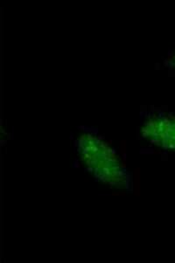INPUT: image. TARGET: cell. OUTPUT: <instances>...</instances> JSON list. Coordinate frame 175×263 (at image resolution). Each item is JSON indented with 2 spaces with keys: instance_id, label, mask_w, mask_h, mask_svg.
<instances>
[{
  "instance_id": "cell-3",
  "label": "cell",
  "mask_w": 175,
  "mask_h": 263,
  "mask_svg": "<svg viewBox=\"0 0 175 263\" xmlns=\"http://www.w3.org/2000/svg\"><path fill=\"white\" fill-rule=\"evenodd\" d=\"M171 64H172V67H174L175 68V54L172 56V60H171Z\"/></svg>"
},
{
  "instance_id": "cell-2",
  "label": "cell",
  "mask_w": 175,
  "mask_h": 263,
  "mask_svg": "<svg viewBox=\"0 0 175 263\" xmlns=\"http://www.w3.org/2000/svg\"><path fill=\"white\" fill-rule=\"evenodd\" d=\"M142 135L154 146L175 152V115H152L144 123Z\"/></svg>"
},
{
  "instance_id": "cell-1",
  "label": "cell",
  "mask_w": 175,
  "mask_h": 263,
  "mask_svg": "<svg viewBox=\"0 0 175 263\" xmlns=\"http://www.w3.org/2000/svg\"><path fill=\"white\" fill-rule=\"evenodd\" d=\"M78 152L85 166L99 180L118 187L126 184L121 161L104 141L92 135H82L79 139Z\"/></svg>"
}]
</instances>
